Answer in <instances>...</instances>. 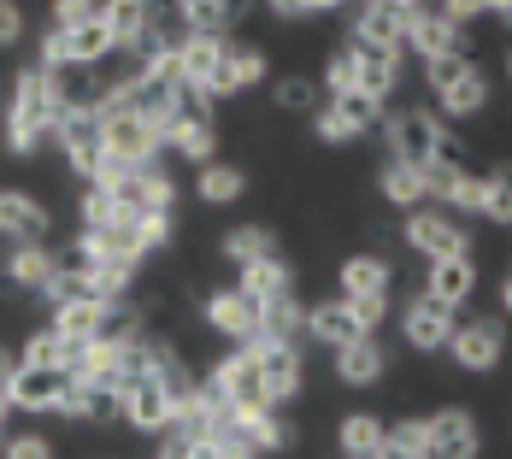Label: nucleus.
Wrapping results in <instances>:
<instances>
[{"instance_id": "obj_1", "label": "nucleus", "mask_w": 512, "mask_h": 459, "mask_svg": "<svg viewBox=\"0 0 512 459\" xmlns=\"http://www.w3.org/2000/svg\"><path fill=\"white\" fill-rule=\"evenodd\" d=\"M65 77L48 65H24L12 77V101H6V153L12 159H30L42 153V142H53V124L65 118Z\"/></svg>"}, {"instance_id": "obj_2", "label": "nucleus", "mask_w": 512, "mask_h": 459, "mask_svg": "<svg viewBox=\"0 0 512 459\" xmlns=\"http://www.w3.org/2000/svg\"><path fill=\"white\" fill-rule=\"evenodd\" d=\"M383 142H389V159H407V165L460 159V142L448 136V124H442L436 106H407V112L383 118Z\"/></svg>"}, {"instance_id": "obj_3", "label": "nucleus", "mask_w": 512, "mask_h": 459, "mask_svg": "<svg viewBox=\"0 0 512 459\" xmlns=\"http://www.w3.org/2000/svg\"><path fill=\"white\" fill-rule=\"evenodd\" d=\"M383 124V101L365 95V89H348V95H330V101L312 106V136L330 142V148H348L354 136L377 130Z\"/></svg>"}, {"instance_id": "obj_4", "label": "nucleus", "mask_w": 512, "mask_h": 459, "mask_svg": "<svg viewBox=\"0 0 512 459\" xmlns=\"http://www.w3.org/2000/svg\"><path fill=\"white\" fill-rule=\"evenodd\" d=\"M95 112H101V148H106V159H118V165H148V159H159L165 136H159L136 106H106L101 101Z\"/></svg>"}, {"instance_id": "obj_5", "label": "nucleus", "mask_w": 512, "mask_h": 459, "mask_svg": "<svg viewBox=\"0 0 512 459\" xmlns=\"http://www.w3.org/2000/svg\"><path fill=\"white\" fill-rule=\"evenodd\" d=\"M206 383L224 395L230 418H254V412L271 407V401H265V377H259V354H254V348H230V354L212 365V377H206Z\"/></svg>"}, {"instance_id": "obj_6", "label": "nucleus", "mask_w": 512, "mask_h": 459, "mask_svg": "<svg viewBox=\"0 0 512 459\" xmlns=\"http://www.w3.org/2000/svg\"><path fill=\"white\" fill-rule=\"evenodd\" d=\"M418 18L407 0H348V42L365 48H407V24Z\"/></svg>"}, {"instance_id": "obj_7", "label": "nucleus", "mask_w": 512, "mask_h": 459, "mask_svg": "<svg viewBox=\"0 0 512 459\" xmlns=\"http://www.w3.org/2000/svg\"><path fill=\"white\" fill-rule=\"evenodd\" d=\"M448 359H454L460 371H471V377L495 371V365L507 359V324H501V318H460L454 336H448Z\"/></svg>"}, {"instance_id": "obj_8", "label": "nucleus", "mask_w": 512, "mask_h": 459, "mask_svg": "<svg viewBox=\"0 0 512 459\" xmlns=\"http://www.w3.org/2000/svg\"><path fill=\"white\" fill-rule=\"evenodd\" d=\"M407 248H418L424 259H454V254H471V236L454 224L448 206H412L407 212Z\"/></svg>"}, {"instance_id": "obj_9", "label": "nucleus", "mask_w": 512, "mask_h": 459, "mask_svg": "<svg viewBox=\"0 0 512 459\" xmlns=\"http://www.w3.org/2000/svg\"><path fill=\"white\" fill-rule=\"evenodd\" d=\"M454 324H460V306L436 301V295H418V301L401 306V336L418 354H442L448 336H454Z\"/></svg>"}, {"instance_id": "obj_10", "label": "nucleus", "mask_w": 512, "mask_h": 459, "mask_svg": "<svg viewBox=\"0 0 512 459\" xmlns=\"http://www.w3.org/2000/svg\"><path fill=\"white\" fill-rule=\"evenodd\" d=\"M165 148L177 153V159H189L195 171L218 159V124H212V112L201 106V95H195V101L177 112V124L165 130Z\"/></svg>"}, {"instance_id": "obj_11", "label": "nucleus", "mask_w": 512, "mask_h": 459, "mask_svg": "<svg viewBox=\"0 0 512 459\" xmlns=\"http://www.w3.org/2000/svg\"><path fill=\"white\" fill-rule=\"evenodd\" d=\"M224 48H230V36H218V30H183V36H177V65H183V89H189V95L206 101Z\"/></svg>"}, {"instance_id": "obj_12", "label": "nucleus", "mask_w": 512, "mask_h": 459, "mask_svg": "<svg viewBox=\"0 0 512 459\" xmlns=\"http://www.w3.org/2000/svg\"><path fill=\"white\" fill-rule=\"evenodd\" d=\"M206 324H212V336H224V342H254L259 336V301L254 295H242V289H218V295H206Z\"/></svg>"}, {"instance_id": "obj_13", "label": "nucleus", "mask_w": 512, "mask_h": 459, "mask_svg": "<svg viewBox=\"0 0 512 459\" xmlns=\"http://www.w3.org/2000/svg\"><path fill=\"white\" fill-rule=\"evenodd\" d=\"M112 195H118V201H130L136 212H171L177 183H171V171H165L159 159H148V165H130V171L112 183Z\"/></svg>"}, {"instance_id": "obj_14", "label": "nucleus", "mask_w": 512, "mask_h": 459, "mask_svg": "<svg viewBox=\"0 0 512 459\" xmlns=\"http://www.w3.org/2000/svg\"><path fill=\"white\" fill-rule=\"evenodd\" d=\"M483 454V436H477V418L465 407H442L430 412V459H477Z\"/></svg>"}, {"instance_id": "obj_15", "label": "nucleus", "mask_w": 512, "mask_h": 459, "mask_svg": "<svg viewBox=\"0 0 512 459\" xmlns=\"http://www.w3.org/2000/svg\"><path fill=\"white\" fill-rule=\"evenodd\" d=\"M259 77H265V48H254V42H230V48H224V59H218V71H212L206 101H230V95L254 89Z\"/></svg>"}, {"instance_id": "obj_16", "label": "nucleus", "mask_w": 512, "mask_h": 459, "mask_svg": "<svg viewBox=\"0 0 512 459\" xmlns=\"http://www.w3.org/2000/svg\"><path fill=\"white\" fill-rule=\"evenodd\" d=\"M259 354V377H265V401L271 407H289L301 395V348L295 342H271V348H254Z\"/></svg>"}, {"instance_id": "obj_17", "label": "nucleus", "mask_w": 512, "mask_h": 459, "mask_svg": "<svg viewBox=\"0 0 512 459\" xmlns=\"http://www.w3.org/2000/svg\"><path fill=\"white\" fill-rule=\"evenodd\" d=\"M330 354H336V383H348V389H377L383 371H389V354H383L377 336H354V342H342Z\"/></svg>"}, {"instance_id": "obj_18", "label": "nucleus", "mask_w": 512, "mask_h": 459, "mask_svg": "<svg viewBox=\"0 0 512 459\" xmlns=\"http://www.w3.org/2000/svg\"><path fill=\"white\" fill-rule=\"evenodd\" d=\"M59 412L77 418V424H106V418H124V395L106 389V383H89V377H65Z\"/></svg>"}, {"instance_id": "obj_19", "label": "nucleus", "mask_w": 512, "mask_h": 459, "mask_svg": "<svg viewBox=\"0 0 512 459\" xmlns=\"http://www.w3.org/2000/svg\"><path fill=\"white\" fill-rule=\"evenodd\" d=\"M101 24L112 30V42H118L112 59H124V53H130L159 24V6H154V0H101Z\"/></svg>"}, {"instance_id": "obj_20", "label": "nucleus", "mask_w": 512, "mask_h": 459, "mask_svg": "<svg viewBox=\"0 0 512 459\" xmlns=\"http://www.w3.org/2000/svg\"><path fill=\"white\" fill-rule=\"evenodd\" d=\"M124 424L142 430V436H165L171 430V395H165L159 377H142V383L124 389Z\"/></svg>"}, {"instance_id": "obj_21", "label": "nucleus", "mask_w": 512, "mask_h": 459, "mask_svg": "<svg viewBox=\"0 0 512 459\" xmlns=\"http://www.w3.org/2000/svg\"><path fill=\"white\" fill-rule=\"evenodd\" d=\"M59 395H65V371H30V365H18L6 377L12 412H59Z\"/></svg>"}, {"instance_id": "obj_22", "label": "nucleus", "mask_w": 512, "mask_h": 459, "mask_svg": "<svg viewBox=\"0 0 512 459\" xmlns=\"http://www.w3.org/2000/svg\"><path fill=\"white\" fill-rule=\"evenodd\" d=\"M354 53H359V89L365 95L389 101L407 83V48H365V42H354Z\"/></svg>"}, {"instance_id": "obj_23", "label": "nucleus", "mask_w": 512, "mask_h": 459, "mask_svg": "<svg viewBox=\"0 0 512 459\" xmlns=\"http://www.w3.org/2000/svg\"><path fill=\"white\" fill-rule=\"evenodd\" d=\"M48 206L24 189H0V236L6 242H42L48 236Z\"/></svg>"}, {"instance_id": "obj_24", "label": "nucleus", "mask_w": 512, "mask_h": 459, "mask_svg": "<svg viewBox=\"0 0 512 459\" xmlns=\"http://www.w3.org/2000/svg\"><path fill=\"white\" fill-rule=\"evenodd\" d=\"M65 259L53 254L48 242H12V254H6V277H12V289H24V295H42L53 283V271H59Z\"/></svg>"}, {"instance_id": "obj_25", "label": "nucleus", "mask_w": 512, "mask_h": 459, "mask_svg": "<svg viewBox=\"0 0 512 459\" xmlns=\"http://www.w3.org/2000/svg\"><path fill=\"white\" fill-rule=\"evenodd\" d=\"M236 289H242V295H254L259 306L289 301V295H295V271H289V259H283V254L254 259V265H236Z\"/></svg>"}, {"instance_id": "obj_26", "label": "nucleus", "mask_w": 512, "mask_h": 459, "mask_svg": "<svg viewBox=\"0 0 512 459\" xmlns=\"http://www.w3.org/2000/svg\"><path fill=\"white\" fill-rule=\"evenodd\" d=\"M471 289H477V259L471 254L430 259V271H424V295H436V301H448V306H465L471 301Z\"/></svg>"}, {"instance_id": "obj_27", "label": "nucleus", "mask_w": 512, "mask_h": 459, "mask_svg": "<svg viewBox=\"0 0 512 459\" xmlns=\"http://www.w3.org/2000/svg\"><path fill=\"white\" fill-rule=\"evenodd\" d=\"M454 48H465V24H454L448 12H418L407 24V53H418V59H436Z\"/></svg>"}, {"instance_id": "obj_28", "label": "nucleus", "mask_w": 512, "mask_h": 459, "mask_svg": "<svg viewBox=\"0 0 512 459\" xmlns=\"http://www.w3.org/2000/svg\"><path fill=\"white\" fill-rule=\"evenodd\" d=\"M483 106H489V71H483V65L471 59L460 77H454V83H448V89L436 95V112H442V118L454 124V118H477Z\"/></svg>"}, {"instance_id": "obj_29", "label": "nucleus", "mask_w": 512, "mask_h": 459, "mask_svg": "<svg viewBox=\"0 0 512 459\" xmlns=\"http://www.w3.org/2000/svg\"><path fill=\"white\" fill-rule=\"evenodd\" d=\"M106 312H112V301H101V295H77V301H59L53 306V330L59 336H71V342H95L106 330Z\"/></svg>"}, {"instance_id": "obj_30", "label": "nucleus", "mask_w": 512, "mask_h": 459, "mask_svg": "<svg viewBox=\"0 0 512 459\" xmlns=\"http://www.w3.org/2000/svg\"><path fill=\"white\" fill-rule=\"evenodd\" d=\"M307 336L312 342H324V348H342V342L371 336V330H359V318H354V306L348 301H318V306H307Z\"/></svg>"}, {"instance_id": "obj_31", "label": "nucleus", "mask_w": 512, "mask_h": 459, "mask_svg": "<svg viewBox=\"0 0 512 459\" xmlns=\"http://www.w3.org/2000/svg\"><path fill=\"white\" fill-rule=\"evenodd\" d=\"M383 442H389V424H383L377 412H348V418L336 424V448H342V459H377Z\"/></svg>"}, {"instance_id": "obj_32", "label": "nucleus", "mask_w": 512, "mask_h": 459, "mask_svg": "<svg viewBox=\"0 0 512 459\" xmlns=\"http://www.w3.org/2000/svg\"><path fill=\"white\" fill-rule=\"evenodd\" d=\"M377 189H383V201L412 212V206H424V165H407V159H383V171H377Z\"/></svg>"}, {"instance_id": "obj_33", "label": "nucleus", "mask_w": 512, "mask_h": 459, "mask_svg": "<svg viewBox=\"0 0 512 459\" xmlns=\"http://www.w3.org/2000/svg\"><path fill=\"white\" fill-rule=\"evenodd\" d=\"M83 230H136V206L118 201L106 183H89V195H83Z\"/></svg>"}, {"instance_id": "obj_34", "label": "nucleus", "mask_w": 512, "mask_h": 459, "mask_svg": "<svg viewBox=\"0 0 512 459\" xmlns=\"http://www.w3.org/2000/svg\"><path fill=\"white\" fill-rule=\"evenodd\" d=\"M195 195H201L206 206H230L248 195V171L242 165H224V159H212V165H201V177H195Z\"/></svg>"}, {"instance_id": "obj_35", "label": "nucleus", "mask_w": 512, "mask_h": 459, "mask_svg": "<svg viewBox=\"0 0 512 459\" xmlns=\"http://www.w3.org/2000/svg\"><path fill=\"white\" fill-rule=\"evenodd\" d=\"M71 354H77V342L71 336H59V330H30V342H24V354L18 365H30V371H71Z\"/></svg>"}, {"instance_id": "obj_36", "label": "nucleus", "mask_w": 512, "mask_h": 459, "mask_svg": "<svg viewBox=\"0 0 512 459\" xmlns=\"http://www.w3.org/2000/svg\"><path fill=\"white\" fill-rule=\"evenodd\" d=\"M171 6H177L183 30H218V36H230V24L242 12V0H171Z\"/></svg>"}, {"instance_id": "obj_37", "label": "nucleus", "mask_w": 512, "mask_h": 459, "mask_svg": "<svg viewBox=\"0 0 512 459\" xmlns=\"http://www.w3.org/2000/svg\"><path fill=\"white\" fill-rule=\"evenodd\" d=\"M59 30H65V24H59ZM65 42H71V65H106L112 48H118V42H112V30L101 24V12H95L89 24H71V30H65Z\"/></svg>"}, {"instance_id": "obj_38", "label": "nucleus", "mask_w": 512, "mask_h": 459, "mask_svg": "<svg viewBox=\"0 0 512 459\" xmlns=\"http://www.w3.org/2000/svg\"><path fill=\"white\" fill-rule=\"evenodd\" d=\"M218 254L230 259V265H254V259H271V254H277V236H271L265 224H236V230H224Z\"/></svg>"}, {"instance_id": "obj_39", "label": "nucleus", "mask_w": 512, "mask_h": 459, "mask_svg": "<svg viewBox=\"0 0 512 459\" xmlns=\"http://www.w3.org/2000/svg\"><path fill=\"white\" fill-rule=\"evenodd\" d=\"M336 277H342V295H371V289H389V259H383V254H348Z\"/></svg>"}, {"instance_id": "obj_40", "label": "nucleus", "mask_w": 512, "mask_h": 459, "mask_svg": "<svg viewBox=\"0 0 512 459\" xmlns=\"http://www.w3.org/2000/svg\"><path fill=\"white\" fill-rule=\"evenodd\" d=\"M448 212H465V218H483L489 212V177L483 171H454V183H448V195H442Z\"/></svg>"}, {"instance_id": "obj_41", "label": "nucleus", "mask_w": 512, "mask_h": 459, "mask_svg": "<svg viewBox=\"0 0 512 459\" xmlns=\"http://www.w3.org/2000/svg\"><path fill=\"white\" fill-rule=\"evenodd\" d=\"M206 448H212V459H259V442L248 436V424H236L230 412L206 430Z\"/></svg>"}, {"instance_id": "obj_42", "label": "nucleus", "mask_w": 512, "mask_h": 459, "mask_svg": "<svg viewBox=\"0 0 512 459\" xmlns=\"http://www.w3.org/2000/svg\"><path fill=\"white\" fill-rule=\"evenodd\" d=\"M236 424H248V436L259 442V454H283L289 436H295V424L283 418V407H265V412H254V418H236Z\"/></svg>"}, {"instance_id": "obj_43", "label": "nucleus", "mask_w": 512, "mask_h": 459, "mask_svg": "<svg viewBox=\"0 0 512 459\" xmlns=\"http://www.w3.org/2000/svg\"><path fill=\"white\" fill-rule=\"evenodd\" d=\"M348 89H359V53L354 42L342 53H330V65H324V95H348Z\"/></svg>"}, {"instance_id": "obj_44", "label": "nucleus", "mask_w": 512, "mask_h": 459, "mask_svg": "<svg viewBox=\"0 0 512 459\" xmlns=\"http://www.w3.org/2000/svg\"><path fill=\"white\" fill-rule=\"evenodd\" d=\"M389 448L430 459V418H395V424H389Z\"/></svg>"}, {"instance_id": "obj_45", "label": "nucleus", "mask_w": 512, "mask_h": 459, "mask_svg": "<svg viewBox=\"0 0 512 459\" xmlns=\"http://www.w3.org/2000/svg\"><path fill=\"white\" fill-rule=\"evenodd\" d=\"M171 236H177V218L171 212H136V242L159 254V248H171Z\"/></svg>"}, {"instance_id": "obj_46", "label": "nucleus", "mask_w": 512, "mask_h": 459, "mask_svg": "<svg viewBox=\"0 0 512 459\" xmlns=\"http://www.w3.org/2000/svg\"><path fill=\"white\" fill-rule=\"evenodd\" d=\"M483 218H489V224H512V159L489 171V212H483Z\"/></svg>"}, {"instance_id": "obj_47", "label": "nucleus", "mask_w": 512, "mask_h": 459, "mask_svg": "<svg viewBox=\"0 0 512 459\" xmlns=\"http://www.w3.org/2000/svg\"><path fill=\"white\" fill-rule=\"evenodd\" d=\"M342 301L354 306V318H359V330H383L389 324V289H371V295H342Z\"/></svg>"}, {"instance_id": "obj_48", "label": "nucleus", "mask_w": 512, "mask_h": 459, "mask_svg": "<svg viewBox=\"0 0 512 459\" xmlns=\"http://www.w3.org/2000/svg\"><path fill=\"white\" fill-rule=\"evenodd\" d=\"M465 65H471V53L454 48V53H436V59H424V83H430V95H442L454 77H460Z\"/></svg>"}, {"instance_id": "obj_49", "label": "nucleus", "mask_w": 512, "mask_h": 459, "mask_svg": "<svg viewBox=\"0 0 512 459\" xmlns=\"http://www.w3.org/2000/svg\"><path fill=\"white\" fill-rule=\"evenodd\" d=\"M0 459H53V442L24 430V436H6V442H0Z\"/></svg>"}, {"instance_id": "obj_50", "label": "nucleus", "mask_w": 512, "mask_h": 459, "mask_svg": "<svg viewBox=\"0 0 512 459\" xmlns=\"http://www.w3.org/2000/svg\"><path fill=\"white\" fill-rule=\"evenodd\" d=\"M24 30H30V24H24V6H18V0H0V53L18 48Z\"/></svg>"}, {"instance_id": "obj_51", "label": "nucleus", "mask_w": 512, "mask_h": 459, "mask_svg": "<svg viewBox=\"0 0 512 459\" xmlns=\"http://www.w3.org/2000/svg\"><path fill=\"white\" fill-rule=\"evenodd\" d=\"M312 101H318V89H312L307 77H283V83H277V106L301 112V106H312Z\"/></svg>"}, {"instance_id": "obj_52", "label": "nucleus", "mask_w": 512, "mask_h": 459, "mask_svg": "<svg viewBox=\"0 0 512 459\" xmlns=\"http://www.w3.org/2000/svg\"><path fill=\"white\" fill-rule=\"evenodd\" d=\"M442 12H448L454 24H471V18H495L501 0H442Z\"/></svg>"}, {"instance_id": "obj_53", "label": "nucleus", "mask_w": 512, "mask_h": 459, "mask_svg": "<svg viewBox=\"0 0 512 459\" xmlns=\"http://www.w3.org/2000/svg\"><path fill=\"white\" fill-rule=\"evenodd\" d=\"M95 12H101V0H53V24H65V30L71 24H89Z\"/></svg>"}, {"instance_id": "obj_54", "label": "nucleus", "mask_w": 512, "mask_h": 459, "mask_svg": "<svg viewBox=\"0 0 512 459\" xmlns=\"http://www.w3.org/2000/svg\"><path fill=\"white\" fill-rule=\"evenodd\" d=\"M195 454V442H189V436H171V430H165V442H159V454L154 459H189Z\"/></svg>"}, {"instance_id": "obj_55", "label": "nucleus", "mask_w": 512, "mask_h": 459, "mask_svg": "<svg viewBox=\"0 0 512 459\" xmlns=\"http://www.w3.org/2000/svg\"><path fill=\"white\" fill-rule=\"evenodd\" d=\"M277 18H307V0H265Z\"/></svg>"}, {"instance_id": "obj_56", "label": "nucleus", "mask_w": 512, "mask_h": 459, "mask_svg": "<svg viewBox=\"0 0 512 459\" xmlns=\"http://www.w3.org/2000/svg\"><path fill=\"white\" fill-rule=\"evenodd\" d=\"M495 24H507V30H512V0H501V12H495Z\"/></svg>"}, {"instance_id": "obj_57", "label": "nucleus", "mask_w": 512, "mask_h": 459, "mask_svg": "<svg viewBox=\"0 0 512 459\" xmlns=\"http://www.w3.org/2000/svg\"><path fill=\"white\" fill-rule=\"evenodd\" d=\"M501 306H507V312H512V277H507V283H501Z\"/></svg>"}, {"instance_id": "obj_58", "label": "nucleus", "mask_w": 512, "mask_h": 459, "mask_svg": "<svg viewBox=\"0 0 512 459\" xmlns=\"http://www.w3.org/2000/svg\"><path fill=\"white\" fill-rule=\"evenodd\" d=\"M6 412H12V401H6V389H0V430H6Z\"/></svg>"}, {"instance_id": "obj_59", "label": "nucleus", "mask_w": 512, "mask_h": 459, "mask_svg": "<svg viewBox=\"0 0 512 459\" xmlns=\"http://www.w3.org/2000/svg\"><path fill=\"white\" fill-rule=\"evenodd\" d=\"M507 77H512V53H507Z\"/></svg>"}]
</instances>
